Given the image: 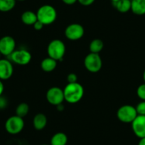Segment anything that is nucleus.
I'll return each mask as SVG.
<instances>
[{
    "mask_svg": "<svg viewBox=\"0 0 145 145\" xmlns=\"http://www.w3.org/2000/svg\"><path fill=\"white\" fill-rule=\"evenodd\" d=\"M16 41L10 36H5L0 39V53L3 56H11L15 51Z\"/></svg>",
    "mask_w": 145,
    "mask_h": 145,
    "instance_id": "nucleus-9",
    "label": "nucleus"
},
{
    "mask_svg": "<svg viewBox=\"0 0 145 145\" xmlns=\"http://www.w3.org/2000/svg\"><path fill=\"white\" fill-rule=\"evenodd\" d=\"M16 5V0H0V12H8Z\"/></svg>",
    "mask_w": 145,
    "mask_h": 145,
    "instance_id": "nucleus-20",
    "label": "nucleus"
},
{
    "mask_svg": "<svg viewBox=\"0 0 145 145\" xmlns=\"http://www.w3.org/2000/svg\"><path fill=\"white\" fill-rule=\"evenodd\" d=\"M48 57L56 60L61 61L65 54V46L61 40L54 39L49 43L47 48Z\"/></svg>",
    "mask_w": 145,
    "mask_h": 145,
    "instance_id": "nucleus-3",
    "label": "nucleus"
},
{
    "mask_svg": "<svg viewBox=\"0 0 145 145\" xmlns=\"http://www.w3.org/2000/svg\"><path fill=\"white\" fill-rule=\"evenodd\" d=\"M5 90V86H4L3 83H2V80H0V96H2Z\"/></svg>",
    "mask_w": 145,
    "mask_h": 145,
    "instance_id": "nucleus-29",
    "label": "nucleus"
},
{
    "mask_svg": "<svg viewBox=\"0 0 145 145\" xmlns=\"http://www.w3.org/2000/svg\"><path fill=\"white\" fill-rule=\"evenodd\" d=\"M64 98L68 103L76 104L81 100L84 95V88L80 83H68L63 89Z\"/></svg>",
    "mask_w": 145,
    "mask_h": 145,
    "instance_id": "nucleus-1",
    "label": "nucleus"
},
{
    "mask_svg": "<svg viewBox=\"0 0 145 145\" xmlns=\"http://www.w3.org/2000/svg\"><path fill=\"white\" fill-rule=\"evenodd\" d=\"M7 106V100L5 97L0 96V109H5Z\"/></svg>",
    "mask_w": 145,
    "mask_h": 145,
    "instance_id": "nucleus-26",
    "label": "nucleus"
},
{
    "mask_svg": "<svg viewBox=\"0 0 145 145\" xmlns=\"http://www.w3.org/2000/svg\"><path fill=\"white\" fill-rule=\"evenodd\" d=\"M84 65L89 72H97L101 70L103 61L99 54L90 53L85 58Z\"/></svg>",
    "mask_w": 145,
    "mask_h": 145,
    "instance_id": "nucleus-6",
    "label": "nucleus"
},
{
    "mask_svg": "<svg viewBox=\"0 0 145 145\" xmlns=\"http://www.w3.org/2000/svg\"><path fill=\"white\" fill-rule=\"evenodd\" d=\"M62 1L63 3H65V5H74L76 2H78V0H62Z\"/></svg>",
    "mask_w": 145,
    "mask_h": 145,
    "instance_id": "nucleus-28",
    "label": "nucleus"
},
{
    "mask_svg": "<svg viewBox=\"0 0 145 145\" xmlns=\"http://www.w3.org/2000/svg\"><path fill=\"white\" fill-rule=\"evenodd\" d=\"M131 11L135 14L142 16L145 14V0H131Z\"/></svg>",
    "mask_w": 145,
    "mask_h": 145,
    "instance_id": "nucleus-13",
    "label": "nucleus"
},
{
    "mask_svg": "<svg viewBox=\"0 0 145 145\" xmlns=\"http://www.w3.org/2000/svg\"><path fill=\"white\" fill-rule=\"evenodd\" d=\"M111 1H112V3H115V2H118L119 0H111Z\"/></svg>",
    "mask_w": 145,
    "mask_h": 145,
    "instance_id": "nucleus-32",
    "label": "nucleus"
},
{
    "mask_svg": "<svg viewBox=\"0 0 145 145\" xmlns=\"http://www.w3.org/2000/svg\"><path fill=\"white\" fill-rule=\"evenodd\" d=\"M95 0H78V2L83 6H90V5H93Z\"/></svg>",
    "mask_w": 145,
    "mask_h": 145,
    "instance_id": "nucleus-25",
    "label": "nucleus"
},
{
    "mask_svg": "<svg viewBox=\"0 0 145 145\" xmlns=\"http://www.w3.org/2000/svg\"><path fill=\"white\" fill-rule=\"evenodd\" d=\"M113 4L117 10L121 13H127L131 10V0H119L118 2Z\"/></svg>",
    "mask_w": 145,
    "mask_h": 145,
    "instance_id": "nucleus-18",
    "label": "nucleus"
},
{
    "mask_svg": "<svg viewBox=\"0 0 145 145\" xmlns=\"http://www.w3.org/2000/svg\"><path fill=\"white\" fill-rule=\"evenodd\" d=\"M29 111V106L27 103H20L16 107V115L20 117V118H24L26 115H28Z\"/></svg>",
    "mask_w": 145,
    "mask_h": 145,
    "instance_id": "nucleus-21",
    "label": "nucleus"
},
{
    "mask_svg": "<svg viewBox=\"0 0 145 145\" xmlns=\"http://www.w3.org/2000/svg\"><path fill=\"white\" fill-rule=\"evenodd\" d=\"M1 56H2V54H1V53H0V59H1Z\"/></svg>",
    "mask_w": 145,
    "mask_h": 145,
    "instance_id": "nucleus-34",
    "label": "nucleus"
},
{
    "mask_svg": "<svg viewBox=\"0 0 145 145\" xmlns=\"http://www.w3.org/2000/svg\"><path fill=\"white\" fill-rule=\"evenodd\" d=\"M5 129L10 135H17L23 130L24 127V121L23 118L14 115L7 120L5 122Z\"/></svg>",
    "mask_w": 145,
    "mask_h": 145,
    "instance_id": "nucleus-5",
    "label": "nucleus"
},
{
    "mask_svg": "<svg viewBox=\"0 0 145 145\" xmlns=\"http://www.w3.org/2000/svg\"><path fill=\"white\" fill-rule=\"evenodd\" d=\"M78 76L74 72H71L67 76V81L68 83H77Z\"/></svg>",
    "mask_w": 145,
    "mask_h": 145,
    "instance_id": "nucleus-24",
    "label": "nucleus"
},
{
    "mask_svg": "<svg viewBox=\"0 0 145 145\" xmlns=\"http://www.w3.org/2000/svg\"><path fill=\"white\" fill-rule=\"evenodd\" d=\"M47 125V118L44 114L38 113L33 120V125L36 130H42Z\"/></svg>",
    "mask_w": 145,
    "mask_h": 145,
    "instance_id": "nucleus-14",
    "label": "nucleus"
},
{
    "mask_svg": "<svg viewBox=\"0 0 145 145\" xmlns=\"http://www.w3.org/2000/svg\"><path fill=\"white\" fill-rule=\"evenodd\" d=\"M68 143V137L63 132H57L53 135L50 145H66Z\"/></svg>",
    "mask_w": 145,
    "mask_h": 145,
    "instance_id": "nucleus-17",
    "label": "nucleus"
},
{
    "mask_svg": "<svg viewBox=\"0 0 145 145\" xmlns=\"http://www.w3.org/2000/svg\"><path fill=\"white\" fill-rule=\"evenodd\" d=\"M57 66V61L53 58L48 57L46 58L41 61V68L44 71L47 72H50L54 71Z\"/></svg>",
    "mask_w": 145,
    "mask_h": 145,
    "instance_id": "nucleus-16",
    "label": "nucleus"
},
{
    "mask_svg": "<svg viewBox=\"0 0 145 145\" xmlns=\"http://www.w3.org/2000/svg\"><path fill=\"white\" fill-rule=\"evenodd\" d=\"M11 60L15 63L20 65L29 64L31 61V54L29 51L25 49L15 50L10 56Z\"/></svg>",
    "mask_w": 145,
    "mask_h": 145,
    "instance_id": "nucleus-10",
    "label": "nucleus"
},
{
    "mask_svg": "<svg viewBox=\"0 0 145 145\" xmlns=\"http://www.w3.org/2000/svg\"><path fill=\"white\" fill-rule=\"evenodd\" d=\"M135 108H136L137 115H145V101L142 100V102L138 103Z\"/></svg>",
    "mask_w": 145,
    "mask_h": 145,
    "instance_id": "nucleus-23",
    "label": "nucleus"
},
{
    "mask_svg": "<svg viewBox=\"0 0 145 145\" xmlns=\"http://www.w3.org/2000/svg\"><path fill=\"white\" fill-rule=\"evenodd\" d=\"M16 1H20V2H23V1H25V0H16Z\"/></svg>",
    "mask_w": 145,
    "mask_h": 145,
    "instance_id": "nucleus-33",
    "label": "nucleus"
},
{
    "mask_svg": "<svg viewBox=\"0 0 145 145\" xmlns=\"http://www.w3.org/2000/svg\"><path fill=\"white\" fill-rule=\"evenodd\" d=\"M138 145H145V137L141 138L139 143H138Z\"/></svg>",
    "mask_w": 145,
    "mask_h": 145,
    "instance_id": "nucleus-30",
    "label": "nucleus"
},
{
    "mask_svg": "<svg viewBox=\"0 0 145 145\" xmlns=\"http://www.w3.org/2000/svg\"><path fill=\"white\" fill-rule=\"evenodd\" d=\"M42 145H50V144H42Z\"/></svg>",
    "mask_w": 145,
    "mask_h": 145,
    "instance_id": "nucleus-35",
    "label": "nucleus"
},
{
    "mask_svg": "<svg viewBox=\"0 0 145 145\" xmlns=\"http://www.w3.org/2000/svg\"><path fill=\"white\" fill-rule=\"evenodd\" d=\"M137 95L142 100L145 101V83L140 85L137 90Z\"/></svg>",
    "mask_w": 145,
    "mask_h": 145,
    "instance_id": "nucleus-22",
    "label": "nucleus"
},
{
    "mask_svg": "<svg viewBox=\"0 0 145 145\" xmlns=\"http://www.w3.org/2000/svg\"><path fill=\"white\" fill-rule=\"evenodd\" d=\"M33 26V28H34V29H36V30L37 31H40L43 29L44 24L43 23H41V22H39V21H37V22H36Z\"/></svg>",
    "mask_w": 145,
    "mask_h": 145,
    "instance_id": "nucleus-27",
    "label": "nucleus"
},
{
    "mask_svg": "<svg viewBox=\"0 0 145 145\" xmlns=\"http://www.w3.org/2000/svg\"><path fill=\"white\" fill-rule=\"evenodd\" d=\"M46 100L53 105H58L62 104L64 98L63 90L58 87H52L48 90L46 93Z\"/></svg>",
    "mask_w": 145,
    "mask_h": 145,
    "instance_id": "nucleus-8",
    "label": "nucleus"
},
{
    "mask_svg": "<svg viewBox=\"0 0 145 145\" xmlns=\"http://www.w3.org/2000/svg\"><path fill=\"white\" fill-rule=\"evenodd\" d=\"M143 79H144V83H145V70L143 72Z\"/></svg>",
    "mask_w": 145,
    "mask_h": 145,
    "instance_id": "nucleus-31",
    "label": "nucleus"
},
{
    "mask_svg": "<svg viewBox=\"0 0 145 145\" xmlns=\"http://www.w3.org/2000/svg\"><path fill=\"white\" fill-rule=\"evenodd\" d=\"M21 19H22V22L24 24L29 25V26L33 25L38 21L36 13H34L31 11H26L24 12L22 14Z\"/></svg>",
    "mask_w": 145,
    "mask_h": 145,
    "instance_id": "nucleus-15",
    "label": "nucleus"
},
{
    "mask_svg": "<svg viewBox=\"0 0 145 145\" xmlns=\"http://www.w3.org/2000/svg\"><path fill=\"white\" fill-rule=\"evenodd\" d=\"M85 30L82 25L79 24H71L65 30V36L71 41H78L84 36Z\"/></svg>",
    "mask_w": 145,
    "mask_h": 145,
    "instance_id": "nucleus-7",
    "label": "nucleus"
},
{
    "mask_svg": "<svg viewBox=\"0 0 145 145\" xmlns=\"http://www.w3.org/2000/svg\"><path fill=\"white\" fill-rule=\"evenodd\" d=\"M103 47H104L103 41L99 39H93L89 46L90 53H94V54H99L103 49Z\"/></svg>",
    "mask_w": 145,
    "mask_h": 145,
    "instance_id": "nucleus-19",
    "label": "nucleus"
},
{
    "mask_svg": "<svg viewBox=\"0 0 145 145\" xmlns=\"http://www.w3.org/2000/svg\"><path fill=\"white\" fill-rule=\"evenodd\" d=\"M12 63L7 59H0V80H6L13 75Z\"/></svg>",
    "mask_w": 145,
    "mask_h": 145,
    "instance_id": "nucleus-12",
    "label": "nucleus"
},
{
    "mask_svg": "<svg viewBox=\"0 0 145 145\" xmlns=\"http://www.w3.org/2000/svg\"><path fill=\"white\" fill-rule=\"evenodd\" d=\"M134 134L139 139L145 137V115H139L132 122Z\"/></svg>",
    "mask_w": 145,
    "mask_h": 145,
    "instance_id": "nucleus-11",
    "label": "nucleus"
},
{
    "mask_svg": "<svg viewBox=\"0 0 145 145\" xmlns=\"http://www.w3.org/2000/svg\"><path fill=\"white\" fill-rule=\"evenodd\" d=\"M137 115L135 107L130 105L121 106L117 112L118 120L124 123H132Z\"/></svg>",
    "mask_w": 145,
    "mask_h": 145,
    "instance_id": "nucleus-4",
    "label": "nucleus"
},
{
    "mask_svg": "<svg viewBox=\"0 0 145 145\" xmlns=\"http://www.w3.org/2000/svg\"><path fill=\"white\" fill-rule=\"evenodd\" d=\"M38 21L45 25L54 23L57 18L56 9L51 5H45L41 6L36 12Z\"/></svg>",
    "mask_w": 145,
    "mask_h": 145,
    "instance_id": "nucleus-2",
    "label": "nucleus"
}]
</instances>
